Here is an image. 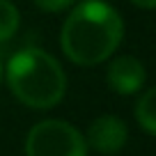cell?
Instances as JSON below:
<instances>
[{"label": "cell", "mask_w": 156, "mask_h": 156, "mask_svg": "<svg viewBox=\"0 0 156 156\" xmlns=\"http://www.w3.org/2000/svg\"><path fill=\"white\" fill-rule=\"evenodd\" d=\"M124 37V21L103 0H83L69 12L60 46L73 64L94 67L108 60Z\"/></svg>", "instance_id": "1"}, {"label": "cell", "mask_w": 156, "mask_h": 156, "mask_svg": "<svg viewBox=\"0 0 156 156\" xmlns=\"http://www.w3.org/2000/svg\"><path fill=\"white\" fill-rule=\"evenodd\" d=\"M7 85L23 106L46 110L62 101L67 76L53 55L39 48H23L7 62Z\"/></svg>", "instance_id": "2"}, {"label": "cell", "mask_w": 156, "mask_h": 156, "mask_svg": "<svg viewBox=\"0 0 156 156\" xmlns=\"http://www.w3.org/2000/svg\"><path fill=\"white\" fill-rule=\"evenodd\" d=\"M25 156H87V142L69 122L44 119L30 129Z\"/></svg>", "instance_id": "3"}, {"label": "cell", "mask_w": 156, "mask_h": 156, "mask_svg": "<svg viewBox=\"0 0 156 156\" xmlns=\"http://www.w3.org/2000/svg\"><path fill=\"white\" fill-rule=\"evenodd\" d=\"M129 140V129L126 124L115 115H101L97 117L87 129V142L92 149L101 151V154H117L119 149H124Z\"/></svg>", "instance_id": "4"}, {"label": "cell", "mask_w": 156, "mask_h": 156, "mask_svg": "<svg viewBox=\"0 0 156 156\" xmlns=\"http://www.w3.org/2000/svg\"><path fill=\"white\" fill-rule=\"evenodd\" d=\"M108 85H110L112 92L117 94H136L138 90L145 87L147 73L145 67L138 58H131V55H122L110 62L108 67Z\"/></svg>", "instance_id": "5"}, {"label": "cell", "mask_w": 156, "mask_h": 156, "mask_svg": "<svg viewBox=\"0 0 156 156\" xmlns=\"http://www.w3.org/2000/svg\"><path fill=\"white\" fill-rule=\"evenodd\" d=\"M136 117H138V124H140L149 136H154L156 133V90L154 87L145 90V94L138 99Z\"/></svg>", "instance_id": "6"}, {"label": "cell", "mask_w": 156, "mask_h": 156, "mask_svg": "<svg viewBox=\"0 0 156 156\" xmlns=\"http://www.w3.org/2000/svg\"><path fill=\"white\" fill-rule=\"evenodd\" d=\"M19 23H21L19 9L9 0H0V41H7L9 37H14V32L19 30Z\"/></svg>", "instance_id": "7"}, {"label": "cell", "mask_w": 156, "mask_h": 156, "mask_svg": "<svg viewBox=\"0 0 156 156\" xmlns=\"http://www.w3.org/2000/svg\"><path fill=\"white\" fill-rule=\"evenodd\" d=\"M73 2H76V0H34V5H37L41 12H51V14L67 9V7H71Z\"/></svg>", "instance_id": "8"}, {"label": "cell", "mask_w": 156, "mask_h": 156, "mask_svg": "<svg viewBox=\"0 0 156 156\" xmlns=\"http://www.w3.org/2000/svg\"><path fill=\"white\" fill-rule=\"evenodd\" d=\"M133 5H138V7H142V9H154L156 7V0H131Z\"/></svg>", "instance_id": "9"}, {"label": "cell", "mask_w": 156, "mask_h": 156, "mask_svg": "<svg viewBox=\"0 0 156 156\" xmlns=\"http://www.w3.org/2000/svg\"><path fill=\"white\" fill-rule=\"evenodd\" d=\"M0 78H2V67H0Z\"/></svg>", "instance_id": "10"}]
</instances>
